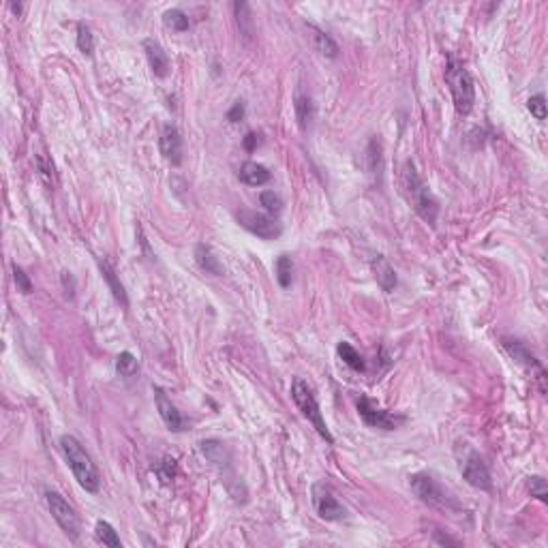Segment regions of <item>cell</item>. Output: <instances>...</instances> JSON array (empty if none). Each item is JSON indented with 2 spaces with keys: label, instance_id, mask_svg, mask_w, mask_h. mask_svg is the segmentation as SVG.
I'll return each mask as SVG.
<instances>
[{
  "label": "cell",
  "instance_id": "cell-1",
  "mask_svg": "<svg viewBox=\"0 0 548 548\" xmlns=\"http://www.w3.org/2000/svg\"><path fill=\"white\" fill-rule=\"evenodd\" d=\"M60 450H62L68 467H71L78 484L88 493H99L101 475H99V469L92 463L90 454L84 450V445L73 435H62L60 437Z\"/></svg>",
  "mask_w": 548,
  "mask_h": 548
},
{
  "label": "cell",
  "instance_id": "cell-2",
  "mask_svg": "<svg viewBox=\"0 0 548 548\" xmlns=\"http://www.w3.org/2000/svg\"><path fill=\"white\" fill-rule=\"evenodd\" d=\"M403 189L405 195L409 199V203L414 206V210L428 223L435 225L437 215H439V203L433 195V191L428 189V185L422 180V176L418 174L416 165L407 161L403 165Z\"/></svg>",
  "mask_w": 548,
  "mask_h": 548
},
{
  "label": "cell",
  "instance_id": "cell-3",
  "mask_svg": "<svg viewBox=\"0 0 548 548\" xmlns=\"http://www.w3.org/2000/svg\"><path fill=\"white\" fill-rule=\"evenodd\" d=\"M445 84H448V88H450V94H452L456 112L463 114V116L471 114V110L475 106L473 78L465 68V64L459 62L456 58H450L448 66H445Z\"/></svg>",
  "mask_w": 548,
  "mask_h": 548
},
{
  "label": "cell",
  "instance_id": "cell-4",
  "mask_svg": "<svg viewBox=\"0 0 548 548\" xmlns=\"http://www.w3.org/2000/svg\"><path fill=\"white\" fill-rule=\"evenodd\" d=\"M291 398L296 403V407L302 411V416L313 424V428L319 433L322 439H326L328 443H334V437L330 433V428L326 426V420L319 411V403L313 394V390L308 388V384L304 380H296L291 384Z\"/></svg>",
  "mask_w": 548,
  "mask_h": 548
},
{
  "label": "cell",
  "instance_id": "cell-5",
  "mask_svg": "<svg viewBox=\"0 0 548 548\" xmlns=\"http://www.w3.org/2000/svg\"><path fill=\"white\" fill-rule=\"evenodd\" d=\"M45 503H48V510L52 514V519L60 525V529L66 533V538H71L75 542L80 538V533H82L80 517L75 514V510L68 505V501L62 495L52 493V491L45 493Z\"/></svg>",
  "mask_w": 548,
  "mask_h": 548
},
{
  "label": "cell",
  "instance_id": "cell-6",
  "mask_svg": "<svg viewBox=\"0 0 548 548\" xmlns=\"http://www.w3.org/2000/svg\"><path fill=\"white\" fill-rule=\"evenodd\" d=\"M238 223L243 225L247 231H251L253 236L261 238V240H277L281 233H283V227L281 223L274 219L272 215H266V212H257V210H249V208H243L238 215H236Z\"/></svg>",
  "mask_w": 548,
  "mask_h": 548
},
{
  "label": "cell",
  "instance_id": "cell-7",
  "mask_svg": "<svg viewBox=\"0 0 548 548\" xmlns=\"http://www.w3.org/2000/svg\"><path fill=\"white\" fill-rule=\"evenodd\" d=\"M409 484H411V491L416 493V497L422 503H426L431 507H441V510H445L450 505V497L445 495V491L439 486V482L433 475L416 473V475L409 477Z\"/></svg>",
  "mask_w": 548,
  "mask_h": 548
},
{
  "label": "cell",
  "instance_id": "cell-8",
  "mask_svg": "<svg viewBox=\"0 0 548 548\" xmlns=\"http://www.w3.org/2000/svg\"><path fill=\"white\" fill-rule=\"evenodd\" d=\"M356 407H358V414H360L362 422H364L366 426H370V428L394 431V428L403 422V418H396L394 414H390V411H386V409H382V407H377V405H375L370 398H366V396H360L358 403H356Z\"/></svg>",
  "mask_w": 548,
  "mask_h": 548
},
{
  "label": "cell",
  "instance_id": "cell-9",
  "mask_svg": "<svg viewBox=\"0 0 548 548\" xmlns=\"http://www.w3.org/2000/svg\"><path fill=\"white\" fill-rule=\"evenodd\" d=\"M313 505H315V512L319 514V519H324V521H342L347 517L345 507H342V503L336 499L334 491L322 482L313 484Z\"/></svg>",
  "mask_w": 548,
  "mask_h": 548
},
{
  "label": "cell",
  "instance_id": "cell-10",
  "mask_svg": "<svg viewBox=\"0 0 548 548\" xmlns=\"http://www.w3.org/2000/svg\"><path fill=\"white\" fill-rule=\"evenodd\" d=\"M461 471H463V477L465 482L473 489H480V491H491L493 489V477H491V469L489 465L484 463V459L480 456L477 452H469L465 463L461 465Z\"/></svg>",
  "mask_w": 548,
  "mask_h": 548
},
{
  "label": "cell",
  "instance_id": "cell-11",
  "mask_svg": "<svg viewBox=\"0 0 548 548\" xmlns=\"http://www.w3.org/2000/svg\"><path fill=\"white\" fill-rule=\"evenodd\" d=\"M152 390H154V403H157V409H159V416L165 422V426L171 433H182L187 428V420L178 411V407L171 403V398L167 396V392L163 388L154 386Z\"/></svg>",
  "mask_w": 548,
  "mask_h": 548
},
{
  "label": "cell",
  "instance_id": "cell-12",
  "mask_svg": "<svg viewBox=\"0 0 548 548\" xmlns=\"http://www.w3.org/2000/svg\"><path fill=\"white\" fill-rule=\"evenodd\" d=\"M159 148L167 163H171L174 167H178L182 163V135L176 124H171V122L163 124L161 137H159Z\"/></svg>",
  "mask_w": 548,
  "mask_h": 548
},
{
  "label": "cell",
  "instance_id": "cell-13",
  "mask_svg": "<svg viewBox=\"0 0 548 548\" xmlns=\"http://www.w3.org/2000/svg\"><path fill=\"white\" fill-rule=\"evenodd\" d=\"M503 349L510 354V358L512 360H517L519 364H523L525 368H529V370H535L538 373V380L542 382L544 380V368H542V364L535 360V356L527 349V345L523 340H519V338H503Z\"/></svg>",
  "mask_w": 548,
  "mask_h": 548
},
{
  "label": "cell",
  "instance_id": "cell-14",
  "mask_svg": "<svg viewBox=\"0 0 548 548\" xmlns=\"http://www.w3.org/2000/svg\"><path fill=\"white\" fill-rule=\"evenodd\" d=\"M294 112H296V120H298V127L302 131H308L315 120V103L311 99V94H306L302 88L296 90L294 94Z\"/></svg>",
  "mask_w": 548,
  "mask_h": 548
},
{
  "label": "cell",
  "instance_id": "cell-15",
  "mask_svg": "<svg viewBox=\"0 0 548 548\" xmlns=\"http://www.w3.org/2000/svg\"><path fill=\"white\" fill-rule=\"evenodd\" d=\"M144 52H146V60L152 68V73L157 78H165L169 73V58H167V52L161 48V43L154 39H144Z\"/></svg>",
  "mask_w": 548,
  "mask_h": 548
},
{
  "label": "cell",
  "instance_id": "cell-16",
  "mask_svg": "<svg viewBox=\"0 0 548 548\" xmlns=\"http://www.w3.org/2000/svg\"><path fill=\"white\" fill-rule=\"evenodd\" d=\"M370 268H373V274L377 279V285H380L386 294L394 291L398 279H396V272L394 268L390 266V261L384 257V255H375L373 261H370Z\"/></svg>",
  "mask_w": 548,
  "mask_h": 548
},
{
  "label": "cell",
  "instance_id": "cell-17",
  "mask_svg": "<svg viewBox=\"0 0 548 548\" xmlns=\"http://www.w3.org/2000/svg\"><path fill=\"white\" fill-rule=\"evenodd\" d=\"M238 178L243 180L245 185H249V187H264V185L270 182L272 174L268 171L266 165L255 163V161H247V163L240 165V169H238Z\"/></svg>",
  "mask_w": 548,
  "mask_h": 548
},
{
  "label": "cell",
  "instance_id": "cell-18",
  "mask_svg": "<svg viewBox=\"0 0 548 548\" xmlns=\"http://www.w3.org/2000/svg\"><path fill=\"white\" fill-rule=\"evenodd\" d=\"M99 270H101V274H103V279H106V283H108L112 296L116 298V302L127 308V306H129V296H127V291H124V285H122L120 279H118V274H116L114 266H112L106 257H99Z\"/></svg>",
  "mask_w": 548,
  "mask_h": 548
},
{
  "label": "cell",
  "instance_id": "cell-19",
  "mask_svg": "<svg viewBox=\"0 0 548 548\" xmlns=\"http://www.w3.org/2000/svg\"><path fill=\"white\" fill-rule=\"evenodd\" d=\"M195 261L197 266L203 270V272H208V274H215V277H221L223 274V266L219 261V257L215 255V251L208 247V245H197L195 247Z\"/></svg>",
  "mask_w": 548,
  "mask_h": 548
},
{
  "label": "cell",
  "instance_id": "cell-20",
  "mask_svg": "<svg viewBox=\"0 0 548 548\" xmlns=\"http://www.w3.org/2000/svg\"><path fill=\"white\" fill-rule=\"evenodd\" d=\"M308 32H311L313 48H315L322 56H326V58H336V56H338V45H336V41L330 37L328 32H324L322 28H317V26H313V24H308Z\"/></svg>",
  "mask_w": 548,
  "mask_h": 548
},
{
  "label": "cell",
  "instance_id": "cell-21",
  "mask_svg": "<svg viewBox=\"0 0 548 548\" xmlns=\"http://www.w3.org/2000/svg\"><path fill=\"white\" fill-rule=\"evenodd\" d=\"M199 450L201 454L208 459L212 465H219V467H225L229 463V452L225 448V443H221L219 439H203L199 443Z\"/></svg>",
  "mask_w": 548,
  "mask_h": 548
},
{
  "label": "cell",
  "instance_id": "cell-22",
  "mask_svg": "<svg viewBox=\"0 0 548 548\" xmlns=\"http://www.w3.org/2000/svg\"><path fill=\"white\" fill-rule=\"evenodd\" d=\"M336 354H338V358L345 362L352 370H358V373H362L364 368H366V364H364V358L360 356V352L352 345V342H347V340H340L338 342V347H336Z\"/></svg>",
  "mask_w": 548,
  "mask_h": 548
},
{
  "label": "cell",
  "instance_id": "cell-23",
  "mask_svg": "<svg viewBox=\"0 0 548 548\" xmlns=\"http://www.w3.org/2000/svg\"><path fill=\"white\" fill-rule=\"evenodd\" d=\"M233 11H236V22H238V28H240V34L251 41L253 37V15H251V7L247 3H236L233 5Z\"/></svg>",
  "mask_w": 548,
  "mask_h": 548
},
{
  "label": "cell",
  "instance_id": "cell-24",
  "mask_svg": "<svg viewBox=\"0 0 548 548\" xmlns=\"http://www.w3.org/2000/svg\"><path fill=\"white\" fill-rule=\"evenodd\" d=\"M274 272H277V281L283 289L291 287V281H294V261L289 255H281L274 264Z\"/></svg>",
  "mask_w": 548,
  "mask_h": 548
},
{
  "label": "cell",
  "instance_id": "cell-25",
  "mask_svg": "<svg viewBox=\"0 0 548 548\" xmlns=\"http://www.w3.org/2000/svg\"><path fill=\"white\" fill-rule=\"evenodd\" d=\"M94 535H96V540H99L103 546H112V548H120V546H122L120 535L116 533V529H114L108 521H99V523H96Z\"/></svg>",
  "mask_w": 548,
  "mask_h": 548
},
{
  "label": "cell",
  "instance_id": "cell-26",
  "mask_svg": "<svg viewBox=\"0 0 548 548\" xmlns=\"http://www.w3.org/2000/svg\"><path fill=\"white\" fill-rule=\"evenodd\" d=\"M116 370L120 377H124V380H131V377L140 373V360H137L131 352H122L116 358Z\"/></svg>",
  "mask_w": 548,
  "mask_h": 548
},
{
  "label": "cell",
  "instance_id": "cell-27",
  "mask_svg": "<svg viewBox=\"0 0 548 548\" xmlns=\"http://www.w3.org/2000/svg\"><path fill=\"white\" fill-rule=\"evenodd\" d=\"M163 24H165V28L174 30V32H185V30H189V26H191L187 13L180 11V9H169V11H165V13H163Z\"/></svg>",
  "mask_w": 548,
  "mask_h": 548
},
{
  "label": "cell",
  "instance_id": "cell-28",
  "mask_svg": "<svg viewBox=\"0 0 548 548\" xmlns=\"http://www.w3.org/2000/svg\"><path fill=\"white\" fill-rule=\"evenodd\" d=\"M259 203L264 206V210H266V215H279L281 210H283V199L274 193V191H261V195H259Z\"/></svg>",
  "mask_w": 548,
  "mask_h": 548
},
{
  "label": "cell",
  "instance_id": "cell-29",
  "mask_svg": "<svg viewBox=\"0 0 548 548\" xmlns=\"http://www.w3.org/2000/svg\"><path fill=\"white\" fill-rule=\"evenodd\" d=\"M78 48L84 56H92L94 52V37L86 24H78Z\"/></svg>",
  "mask_w": 548,
  "mask_h": 548
},
{
  "label": "cell",
  "instance_id": "cell-30",
  "mask_svg": "<svg viewBox=\"0 0 548 548\" xmlns=\"http://www.w3.org/2000/svg\"><path fill=\"white\" fill-rule=\"evenodd\" d=\"M529 491H531V497L540 499L542 503L548 501V486H546V480L542 475H531L529 477Z\"/></svg>",
  "mask_w": 548,
  "mask_h": 548
},
{
  "label": "cell",
  "instance_id": "cell-31",
  "mask_svg": "<svg viewBox=\"0 0 548 548\" xmlns=\"http://www.w3.org/2000/svg\"><path fill=\"white\" fill-rule=\"evenodd\" d=\"M527 110L531 112V116L535 120H544L546 118V99H544V94H533L527 101Z\"/></svg>",
  "mask_w": 548,
  "mask_h": 548
},
{
  "label": "cell",
  "instance_id": "cell-32",
  "mask_svg": "<svg viewBox=\"0 0 548 548\" xmlns=\"http://www.w3.org/2000/svg\"><path fill=\"white\" fill-rule=\"evenodd\" d=\"M13 281L17 285V289L22 294H30L32 291V281L28 279V274L24 272V268H20L17 264H13Z\"/></svg>",
  "mask_w": 548,
  "mask_h": 548
},
{
  "label": "cell",
  "instance_id": "cell-33",
  "mask_svg": "<svg viewBox=\"0 0 548 548\" xmlns=\"http://www.w3.org/2000/svg\"><path fill=\"white\" fill-rule=\"evenodd\" d=\"M245 118V103L243 101H236L231 110L227 112V120L229 122H238V120H243Z\"/></svg>",
  "mask_w": 548,
  "mask_h": 548
},
{
  "label": "cell",
  "instance_id": "cell-34",
  "mask_svg": "<svg viewBox=\"0 0 548 548\" xmlns=\"http://www.w3.org/2000/svg\"><path fill=\"white\" fill-rule=\"evenodd\" d=\"M243 144H245V150H249V152H253L257 146H259V133H255V131H249L247 135H245V140H243Z\"/></svg>",
  "mask_w": 548,
  "mask_h": 548
},
{
  "label": "cell",
  "instance_id": "cell-35",
  "mask_svg": "<svg viewBox=\"0 0 548 548\" xmlns=\"http://www.w3.org/2000/svg\"><path fill=\"white\" fill-rule=\"evenodd\" d=\"M62 285H64V291H66V296H71L73 298V294H75V281H73V277H71V272H62Z\"/></svg>",
  "mask_w": 548,
  "mask_h": 548
},
{
  "label": "cell",
  "instance_id": "cell-36",
  "mask_svg": "<svg viewBox=\"0 0 548 548\" xmlns=\"http://www.w3.org/2000/svg\"><path fill=\"white\" fill-rule=\"evenodd\" d=\"M435 542L441 544V546H461V542H456V540H452L448 535H441L439 531H435Z\"/></svg>",
  "mask_w": 548,
  "mask_h": 548
},
{
  "label": "cell",
  "instance_id": "cell-37",
  "mask_svg": "<svg viewBox=\"0 0 548 548\" xmlns=\"http://www.w3.org/2000/svg\"><path fill=\"white\" fill-rule=\"evenodd\" d=\"M11 9H13L15 13H20V11H22V5H11Z\"/></svg>",
  "mask_w": 548,
  "mask_h": 548
}]
</instances>
